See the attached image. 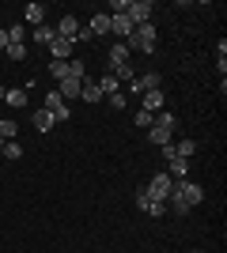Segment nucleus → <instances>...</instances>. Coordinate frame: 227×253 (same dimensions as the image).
<instances>
[{"instance_id":"nucleus-1","label":"nucleus","mask_w":227,"mask_h":253,"mask_svg":"<svg viewBox=\"0 0 227 253\" xmlns=\"http://www.w3.org/2000/svg\"><path fill=\"white\" fill-rule=\"evenodd\" d=\"M155 38H159L155 27H151V23H140V27H133V34L121 45H125V49H140V53H155Z\"/></svg>"},{"instance_id":"nucleus-2","label":"nucleus","mask_w":227,"mask_h":253,"mask_svg":"<svg viewBox=\"0 0 227 253\" xmlns=\"http://www.w3.org/2000/svg\"><path fill=\"white\" fill-rule=\"evenodd\" d=\"M171 201H178V204H185V208H197V204L205 201V189L197 185V181H174V189H171Z\"/></svg>"},{"instance_id":"nucleus-3","label":"nucleus","mask_w":227,"mask_h":253,"mask_svg":"<svg viewBox=\"0 0 227 253\" xmlns=\"http://www.w3.org/2000/svg\"><path fill=\"white\" fill-rule=\"evenodd\" d=\"M171 189H174V178L167 174V170H159V174H155V178L144 185V193H148L151 201H163V204L171 201Z\"/></svg>"},{"instance_id":"nucleus-4","label":"nucleus","mask_w":227,"mask_h":253,"mask_svg":"<svg viewBox=\"0 0 227 253\" xmlns=\"http://www.w3.org/2000/svg\"><path fill=\"white\" fill-rule=\"evenodd\" d=\"M148 91H163V80H159V72H140V76H133L129 95H148Z\"/></svg>"},{"instance_id":"nucleus-5","label":"nucleus","mask_w":227,"mask_h":253,"mask_svg":"<svg viewBox=\"0 0 227 253\" xmlns=\"http://www.w3.org/2000/svg\"><path fill=\"white\" fill-rule=\"evenodd\" d=\"M42 110L49 117H53V121H68V117H72V110H68V102L61 95H57V91H49V95H45V102H42Z\"/></svg>"},{"instance_id":"nucleus-6","label":"nucleus","mask_w":227,"mask_h":253,"mask_svg":"<svg viewBox=\"0 0 227 253\" xmlns=\"http://www.w3.org/2000/svg\"><path fill=\"white\" fill-rule=\"evenodd\" d=\"M136 208L148 211V215H155V219H163V215H167V204H163V201H151L144 189H136Z\"/></svg>"},{"instance_id":"nucleus-7","label":"nucleus","mask_w":227,"mask_h":253,"mask_svg":"<svg viewBox=\"0 0 227 253\" xmlns=\"http://www.w3.org/2000/svg\"><path fill=\"white\" fill-rule=\"evenodd\" d=\"M129 19H133V27L148 23L151 19V4H148V0H129Z\"/></svg>"},{"instance_id":"nucleus-8","label":"nucleus","mask_w":227,"mask_h":253,"mask_svg":"<svg viewBox=\"0 0 227 253\" xmlns=\"http://www.w3.org/2000/svg\"><path fill=\"white\" fill-rule=\"evenodd\" d=\"M72 49H76V42H72V38H53V45H49L53 61H72Z\"/></svg>"},{"instance_id":"nucleus-9","label":"nucleus","mask_w":227,"mask_h":253,"mask_svg":"<svg viewBox=\"0 0 227 253\" xmlns=\"http://www.w3.org/2000/svg\"><path fill=\"white\" fill-rule=\"evenodd\" d=\"M140 110H148V114H159V110H167V98H163V91H148V95H140Z\"/></svg>"},{"instance_id":"nucleus-10","label":"nucleus","mask_w":227,"mask_h":253,"mask_svg":"<svg viewBox=\"0 0 227 253\" xmlns=\"http://www.w3.org/2000/svg\"><path fill=\"white\" fill-rule=\"evenodd\" d=\"M110 34L129 38V34H133V19H129V15H110Z\"/></svg>"},{"instance_id":"nucleus-11","label":"nucleus","mask_w":227,"mask_h":253,"mask_svg":"<svg viewBox=\"0 0 227 253\" xmlns=\"http://www.w3.org/2000/svg\"><path fill=\"white\" fill-rule=\"evenodd\" d=\"M76 34H80V23H76V15L68 11L65 19L57 23V38H72V42H76Z\"/></svg>"},{"instance_id":"nucleus-12","label":"nucleus","mask_w":227,"mask_h":253,"mask_svg":"<svg viewBox=\"0 0 227 253\" xmlns=\"http://www.w3.org/2000/svg\"><path fill=\"white\" fill-rule=\"evenodd\" d=\"M167 174H171L174 181H185L189 178V159H171V163H167Z\"/></svg>"},{"instance_id":"nucleus-13","label":"nucleus","mask_w":227,"mask_h":253,"mask_svg":"<svg viewBox=\"0 0 227 253\" xmlns=\"http://www.w3.org/2000/svg\"><path fill=\"white\" fill-rule=\"evenodd\" d=\"M57 95L65 98V102L80 98V80H61V84H57Z\"/></svg>"},{"instance_id":"nucleus-14","label":"nucleus","mask_w":227,"mask_h":253,"mask_svg":"<svg viewBox=\"0 0 227 253\" xmlns=\"http://www.w3.org/2000/svg\"><path fill=\"white\" fill-rule=\"evenodd\" d=\"M98 91H102V98H110V95H118V91H121V84L110 72H102V76H98Z\"/></svg>"},{"instance_id":"nucleus-15","label":"nucleus","mask_w":227,"mask_h":253,"mask_svg":"<svg viewBox=\"0 0 227 253\" xmlns=\"http://www.w3.org/2000/svg\"><path fill=\"white\" fill-rule=\"evenodd\" d=\"M23 19L31 23V27H42V19H45V8H42V4H27V8H23Z\"/></svg>"},{"instance_id":"nucleus-16","label":"nucleus","mask_w":227,"mask_h":253,"mask_svg":"<svg viewBox=\"0 0 227 253\" xmlns=\"http://www.w3.org/2000/svg\"><path fill=\"white\" fill-rule=\"evenodd\" d=\"M125 61H129V49H125L121 42H114V45H110V53H106V64L114 68V64H125Z\"/></svg>"},{"instance_id":"nucleus-17","label":"nucleus","mask_w":227,"mask_h":253,"mask_svg":"<svg viewBox=\"0 0 227 253\" xmlns=\"http://www.w3.org/2000/svg\"><path fill=\"white\" fill-rule=\"evenodd\" d=\"M155 128H163V132H174V128H178V117H174L171 110H159V114H155Z\"/></svg>"},{"instance_id":"nucleus-18","label":"nucleus","mask_w":227,"mask_h":253,"mask_svg":"<svg viewBox=\"0 0 227 253\" xmlns=\"http://www.w3.org/2000/svg\"><path fill=\"white\" fill-rule=\"evenodd\" d=\"M80 98H84V102H98V98H102L95 80H84V84H80Z\"/></svg>"},{"instance_id":"nucleus-19","label":"nucleus","mask_w":227,"mask_h":253,"mask_svg":"<svg viewBox=\"0 0 227 253\" xmlns=\"http://www.w3.org/2000/svg\"><path fill=\"white\" fill-rule=\"evenodd\" d=\"M87 31H91V34H110V11H98Z\"/></svg>"},{"instance_id":"nucleus-20","label":"nucleus","mask_w":227,"mask_h":253,"mask_svg":"<svg viewBox=\"0 0 227 253\" xmlns=\"http://www.w3.org/2000/svg\"><path fill=\"white\" fill-rule=\"evenodd\" d=\"M4 102H8L11 110H23V106H27V91H23V87H11L8 95H4Z\"/></svg>"},{"instance_id":"nucleus-21","label":"nucleus","mask_w":227,"mask_h":253,"mask_svg":"<svg viewBox=\"0 0 227 253\" xmlns=\"http://www.w3.org/2000/svg\"><path fill=\"white\" fill-rule=\"evenodd\" d=\"M53 125H57V121H53V117H49V114H45L42 106H38V110H34V128H38V132H49V128H53Z\"/></svg>"},{"instance_id":"nucleus-22","label":"nucleus","mask_w":227,"mask_h":253,"mask_svg":"<svg viewBox=\"0 0 227 253\" xmlns=\"http://www.w3.org/2000/svg\"><path fill=\"white\" fill-rule=\"evenodd\" d=\"M68 80H80V84L87 80V64L80 61V57H72V61H68Z\"/></svg>"},{"instance_id":"nucleus-23","label":"nucleus","mask_w":227,"mask_h":253,"mask_svg":"<svg viewBox=\"0 0 227 253\" xmlns=\"http://www.w3.org/2000/svg\"><path fill=\"white\" fill-rule=\"evenodd\" d=\"M53 38H57V27H34V42H45V45H53Z\"/></svg>"},{"instance_id":"nucleus-24","label":"nucleus","mask_w":227,"mask_h":253,"mask_svg":"<svg viewBox=\"0 0 227 253\" xmlns=\"http://www.w3.org/2000/svg\"><path fill=\"white\" fill-rule=\"evenodd\" d=\"M174 151H178V159H193L197 155V140H178Z\"/></svg>"},{"instance_id":"nucleus-25","label":"nucleus","mask_w":227,"mask_h":253,"mask_svg":"<svg viewBox=\"0 0 227 253\" xmlns=\"http://www.w3.org/2000/svg\"><path fill=\"white\" fill-rule=\"evenodd\" d=\"M15 136H19V125H15L11 117H4V121H0V140H15Z\"/></svg>"},{"instance_id":"nucleus-26","label":"nucleus","mask_w":227,"mask_h":253,"mask_svg":"<svg viewBox=\"0 0 227 253\" xmlns=\"http://www.w3.org/2000/svg\"><path fill=\"white\" fill-rule=\"evenodd\" d=\"M49 76H53L57 84H61V80H68V61H49Z\"/></svg>"},{"instance_id":"nucleus-27","label":"nucleus","mask_w":227,"mask_h":253,"mask_svg":"<svg viewBox=\"0 0 227 253\" xmlns=\"http://www.w3.org/2000/svg\"><path fill=\"white\" fill-rule=\"evenodd\" d=\"M148 140L155 144V148H163V144H171V132H163V128L151 125V128H148Z\"/></svg>"},{"instance_id":"nucleus-28","label":"nucleus","mask_w":227,"mask_h":253,"mask_svg":"<svg viewBox=\"0 0 227 253\" xmlns=\"http://www.w3.org/2000/svg\"><path fill=\"white\" fill-rule=\"evenodd\" d=\"M133 121H136V128H151V125H155V114H148V110H136V114H133Z\"/></svg>"},{"instance_id":"nucleus-29","label":"nucleus","mask_w":227,"mask_h":253,"mask_svg":"<svg viewBox=\"0 0 227 253\" xmlns=\"http://www.w3.org/2000/svg\"><path fill=\"white\" fill-rule=\"evenodd\" d=\"M4 159H23V144L19 140H4Z\"/></svg>"},{"instance_id":"nucleus-30","label":"nucleus","mask_w":227,"mask_h":253,"mask_svg":"<svg viewBox=\"0 0 227 253\" xmlns=\"http://www.w3.org/2000/svg\"><path fill=\"white\" fill-rule=\"evenodd\" d=\"M106 106H110V110H125V106H129V95H125V91H118V95L106 98Z\"/></svg>"},{"instance_id":"nucleus-31","label":"nucleus","mask_w":227,"mask_h":253,"mask_svg":"<svg viewBox=\"0 0 227 253\" xmlns=\"http://www.w3.org/2000/svg\"><path fill=\"white\" fill-rule=\"evenodd\" d=\"M27 57V45L23 42H8V61H23Z\"/></svg>"},{"instance_id":"nucleus-32","label":"nucleus","mask_w":227,"mask_h":253,"mask_svg":"<svg viewBox=\"0 0 227 253\" xmlns=\"http://www.w3.org/2000/svg\"><path fill=\"white\" fill-rule=\"evenodd\" d=\"M23 38H27V27H23V23L8 27V42H23Z\"/></svg>"},{"instance_id":"nucleus-33","label":"nucleus","mask_w":227,"mask_h":253,"mask_svg":"<svg viewBox=\"0 0 227 253\" xmlns=\"http://www.w3.org/2000/svg\"><path fill=\"white\" fill-rule=\"evenodd\" d=\"M163 159H167V163H171V159H178V151H174V140H171V144H163Z\"/></svg>"},{"instance_id":"nucleus-34","label":"nucleus","mask_w":227,"mask_h":253,"mask_svg":"<svg viewBox=\"0 0 227 253\" xmlns=\"http://www.w3.org/2000/svg\"><path fill=\"white\" fill-rule=\"evenodd\" d=\"M216 61H227V42H224V38L216 42Z\"/></svg>"},{"instance_id":"nucleus-35","label":"nucleus","mask_w":227,"mask_h":253,"mask_svg":"<svg viewBox=\"0 0 227 253\" xmlns=\"http://www.w3.org/2000/svg\"><path fill=\"white\" fill-rule=\"evenodd\" d=\"M0 49H8V31H0Z\"/></svg>"},{"instance_id":"nucleus-36","label":"nucleus","mask_w":227,"mask_h":253,"mask_svg":"<svg viewBox=\"0 0 227 253\" xmlns=\"http://www.w3.org/2000/svg\"><path fill=\"white\" fill-rule=\"evenodd\" d=\"M4 95H8V87H0V102H4Z\"/></svg>"},{"instance_id":"nucleus-37","label":"nucleus","mask_w":227,"mask_h":253,"mask_svg":"<svg viewBox=\"0 0 227 253\" xmlns=\"http://www.w3.org/2000/svg\"><path fill=\"white\" fill-rule=\"evenodd\" d=\"M0 159H4V140H0Z\"/></svg>"}]
</instances>
